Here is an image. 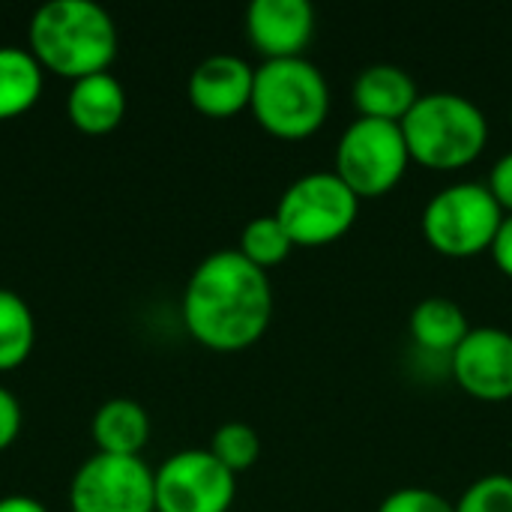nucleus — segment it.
Here are the masks:
<instances>
[{
    "mask_svg": "<svg viewBox=\"0 0 512 512\" xmlns=\"http://www.w3.org/2000/svg\"><path fill=\"white\" fill-rule=\"evenodd\" d=\"M273 321V288L267 270L237 249L210 252L183 291V324L210 351H243Z\"/></svg>",
    "mask_w": 512,
    "mask_h": 512,
    "instance_id": "nucleus-1",
    "label": "nucleus"
},
{
    "mask_svg": "<svg viewBox=\"0 0 512 512\" xmlns=\"http://www.w3.org/2000/svg\"><path fill=\"white\" fill-rule=\"evenodd\" d=\"M30 54L60 78L108 72L117 57V24L93 0H48L30 18Z\"/></svg>",
    "mask_w": 512,
    "mask_h": 512,
    "instance_id": "nucleus-2",
    "label": "nucleus"
},
{
    "mask_svg": "<svg viewBox=\"0 0 512 512\" xmlns=\"http://www.w3.org/2000/svg\"><path fill=\"white\" fill-rule=\"evenodd\" d=\"M411 159L423 168L456 171L471 165L489 144V120L483 108L456 90L420 93L402 120Z\"/></svg>",
    "mask_w": 512,
    "mask_h": 512,
    "instance_id": "nucleus-3",
    "label": "nucleus"
},
{
    "mask_svg": "<svg viewBox=\"0 0 512 512\" xmlns=\"http://www.w3.org/2000/svg\"><path fill=\"white\" fill-rule=\"evenodd\" d=\"M261 129L276 138H309L318 132L330 114V84L327 75L303 54L264 60L255 66L252 102Z\"/></svg>",
    "mask_w": 512,
    "mask_h": 512,
    "instance_id": "nucleus-4",
    "label": "nucleus"
},
{
    "mask_svg": "<svg viewBox=\"0 0 512 512\" xmlns=\"http://www.w3.org/2000/svg\"><path fill=\"white\" fill-rule=\"evenodd\" d=\"M504 207L480 180H459L438 189L420 216L426 243L450 258L489 252L504 222Z\"/></svg>",
    "mask_w": 512,
    "mask_h": 512,
    "instance_id": "nucleus-5",
    "label": "nucleus"
},
{
    "mask_svg": "<svg viewBox=\"0 0 512 512\" xmlns=\"http://www.w3.org/2000/svg\"><path fill=\"white\" fill-rule=\"evenodd\" d=\"M360 195L330 168V171H309L285 186L273 216L282 222L294 246H327L342 240L357 216H360Z\"/></svg>",
    "mask_w": 512,
    "mask_h": 512,
    "instance_id": "nucleus-6",
    "label": "nucleus"
},
{
    "mask_svg": "<svg viewBox=\"0 0 512 512\" xmlns=\"http://www.w3.org/2000/svg\"><path fill=\"white\" fill-rule=\"evenodd\" d=\"M411 162L414 159L402 123L378 117L351 120L339 135L333 153V171L360 198H381L393 192Z\"/></svg>",
    "mask_w": 512,
    "mask_h": 512,
    "instance_id": "nucleus-7",
    "label": "nucleus"
},
{
    "mask_svg": "<svg viewBox=\"0 0 512 512\" xmlns=\"http://www.w3.org/2000/svg\"><path fill=\"white\" fill-rule=\"evenodd\" d=\"M72 512H156L153 471L141 456L96 453L69 483Z\"/></svg>",
    "mask_w": 512,
    "mask_h": 512,
    "instance_id": "nucleus-8",
    "label": "nucleus"
},
{
    "mask_svg": "<svg viewBox=\"0 0 512 512\" xmlns=\"http://www.w3.org/2000/svg\"><path fill=\"white\" fill-rule=\"evenodd\" d=\"M156 512H228L237 495L231 474L210 450H180L153 471Z\"/></svg>",
    "mask_w": 512,
    "mask_h": 512,
    "instance_id": "nucleus-9",
    "label": "nucleus"
},
{
    "mask_svg": "<svg viewBox=\"0 0 512 512\" xmlns=\"http://www.w3.org/2000/svg\"><path fill=\"white\" fill-rule=\"evenodd\" d=\"M453 381L474 399H512V333L504 327H471L450 354Z\"/></svg>",
    "mask_w": 512,
    "mask_h": 512,
    "instance_id": "nucleus-10",
    "label": "nucleus"
},
{
    "mask_svg": "<svg viewBox=\"0 0 512 512\" xmlns=\"http://www.w3.org/2000/svg\"><path fill=\"white\" fill-rule=\"evenodd\" d=\"M246 36L264 60L303 57L315 36V6L309 0H252Z\"/></svg>",
    "mask_w": 512,
    "mask_h": 512,
    "instance_id": "nucleus-11",
    "label": "nucleus"
},
{
    "mask_svg": "<svg viewBox=\"0 0 512 512\" xmlns=\"http://www.w3.org/2000/svg\"><path fill=\"white\" fill-rule=\"evenodd\" d=\"M255 66H249L240 54H210L189 72V102L195 111L207 117H234L252 102Z\"/></svg>",
    "mask_w": 512,
    "mask_h": 512,
    "instance_id": "nucleus-12",
    "label": "nucleus"
},
{
    "mask_svg": "<svg viewBox=\"0 0 512 512\" xmlns=\"http://www.w3.org/2000/svg\"><path fill=\"white\" fill-rule=\"evenodd\" d=\"M360 117H378L402 123L420 99L414 75L396 63H369L357 72L351 87Z\"/></svg>",
    "mask_w": 512,
    "mask_h": 512,
    "instance_id": "nucleus-13",
    "label": "nucleus"
},
{
    "mask_svg": "<svg viewBox=\"0 0 512 512\" xmlns=\"http://www.w3.org/2000/svg\"><path fill=\"white\" fill-rule=\"evenodd\" d=\"M66 114L81 132L105 135L117 129L126 114V90L111 72L78 78L66 96Z\"/></svg>",
    "mask_w": 512,
    "mask_h": 512,
    "instance_id": "nucleus-14",
    "label": "nucleus"
},
{
    "mask_svg": "<svg viewBox=\"0 0 512 512\" xmlns=\"http://www.w3.org/2000/svg\"><path fill=\"white\" fill-rule=\"evenodd\" d=\"M90 438L96 444V453L138 456L150 438V417L135 399H108L96 408L90 420Z\"/></svg>",
    "mask_w": 512,
    "mask_h": 512,
    "instance_id": "nucleus-15",
    "label": "nucleus"
},
{
    "mask_svg": "<svg viewBox=\"0 0 512 512\" xmlns=\"http://www.w3.org/2000/svg\"><path fill=\"white\" fill-rule=\"evenodd\" d=\"M408 333L414 345L426 354H444L450 363V354L462 345V339L471 333V321L465 309L450 297H426L420 300L408 315Z\"/></svg>",
    "mask_w": 512,
    "mask_h": 512,
    "instance_id": "nucleus-16",
    "label": "nucleus"
},
{
    "mask_svg": "<svg viewBox=\"0 0 512 512\" xmlns=\"http://www.w3.org/2000/svg\"><path fill=\"white\" fill-rule=\"evenodd\" d=\"M45 69L30 48L0 45V120L30 111L42 93Z\"/></svg>",
    "mask_w": 512,
    "mask_h": 512,
    "instance_id": "nucleus-17",
    "label": "nucleus"
},
{
    "mask_svg": "<svg viewBox=\"0 0 512 512\" xmlns=\"http://www.w3.org/2000/svg\"><path fill=\"white\" fill-rule=\"evenodd\" d=\"M36 342V321L27 300L9 288H0V372L18 369Z\"/></svg>",
    "mask_w": 512,
    "mask_h": 512,
    "instance_id": "nucleus-18",
    "label": "nucleus"
},
{
    "mask_svg": "<svg viewBox=\"0 0 512 512\" xmlns=\"http://www.w3.org/2000/svg\"><path fill=\"white\" fill-rule=\"evenodd\" d=\"M294 243L288 237V231L282 228V222L273 216V213H264V216H255L243 225L240 231V246L237 252L243 258H249L255 267L261 270H273L279 267L288 255H291Z\"/></svg>",
    "mask_w": 512,
    "mask_h": 512,
    "instance_id": "nucleus-19",
    "label": "nucleus"
},
{
    "mask_svg": "<svg viewBox=\"0 0 512 512\" xmlns=\"http://www.w3.org/2000/svg\"><path fill=\"white\" fill-rule=\"evenodd\" d=\"M231 474H240V471H249L258 456H261V438L258 432L249 426V423H240V420H231V423H222L213 438H210V447H207Z\"/></svg>",
    "mask_w": 512,
    "mask_h": 512,
    "instance_id": "nucleus-20",
    "label": "nucleus"
},
{
    "mask_svg": "<svg viewBox=\"0 0 512 512\" xmlns=\"http://www.w3.org/2000/svg\"><path fill=\"white\" fill-rule=\"evenodd\" d=\"M453 507L456 512H512V474L477 477Z\"/></svg>",
    "mask_w": 512,
    "mask_h": 512,
    "instance_id": "nucleus-21",
    "label": "nucleus"
},
{
    "mask_svg": "<svg viewBox=\"0 0 512 512\" xmlns=\"http://www.w3.org/2000/svg\"><path fill=\"white\" fill-rule=\"evenodd\" d=\"M375 512H456L453 501L438 495L435 489H423V486H402L393 489Z\"/></svg>",
    "mask_w": 512,
    "mask_h": 512,
    "instance_id": "nucleus-22",
    "label": "nucleus"
},
{
    "mask_svg": "<svg viewBox=\"0 0 512 512\" xmlns=\"http://www.w3.org/2000/svg\"><path fill=\"white\" fill-rule=\"evenodd\" d=\"M486 186L492 189V195L504 207V213H512V150L495 159V165L489 168Z\"/></svg>",
    "mask_w": 512,
    "mask_h": 512,
    "instance_id": "nucleus-23",
    "label": "nucleus"
},
{
    "mask_svg": "<svg viewBox=\"0 0 512 512\" xmlns=\"http://www.w3.org/2000/svg\"><path fill=\"white\" fill-rule=\"evenodd\" d=\"M21 432V402L12 390L0 387V450H6Z\"/></svg>",
    "mask_w": 512,
    "mask_h": 512,
    "instance_id": "nucleus-24",
    "label": "nucleus"
},
{
    "mask_svg": "<svg viewBox=\"0 0 512 512\" xmlns=\"http://www.w3.org/2000/svg\"><path fill=\"white\" fill-rule=\"evenodd\" d=\"M489 252H492V261L498 264V270L512 279V213L504 216V222L498 228V237H495Z\"/></svg>",
    "mask_w": 512,
    "mask_h": 512,
    "instance_id": "nucleus-25",
    "label": "nucleus"
},
{
    "mask_svg": "<svg viewBox=\"0 0 512 512\" xmlns=\"http://www.w3.org/2000/svg\"><path fill=\"white\" fill-rule=\"evenodd\" d=\"M0 512H48L42 501L30 498V495H6L0 498Z\"/></svg>",
    "mask_w": 512,
    "mask_h": 512,
    "instance_id": "nucleus-26",
    "label": "nucleus"
},
{
    "mask_svg": "<svg viewBox=\"0 0 512 512\" xmlns=\"http://www.w3.org/2000/svg\"><path fill=\"white\" fill-rule=\"evenodd\" d=\"M510 117H512V105H510Z\"/></svg>",
    "mask_w": 512,
    "mask_h": 512,
    "instance_id": "nucleus-27",
    "label": "nucleus"
}]
</instances>
